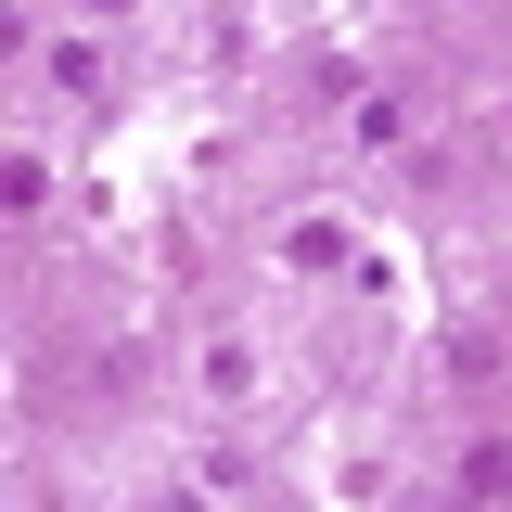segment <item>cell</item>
<instances>
[{"label":"cell","mask_w":512,"mask_h":512,"mask_svg":"<svg viewBox=\"0 0 512 512\" xmlns=\"http://www.w3.org/2000/svg\"><path fill=\"white\" fill-rule=\"evenodd\" d=\"M461 500H512V436H474V448H461Z\"/></svg>","instance_id":"obj_1"}]
</instances>
